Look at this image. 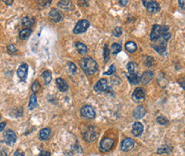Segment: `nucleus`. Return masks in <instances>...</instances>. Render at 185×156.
<instances>
[{"label": "nucleus", "mask_w": 185, "mask_h": 156, "mask_svg": "<svg viewBox=\"0 0 185 156\" xmlns=\"http://www.w3.org/2000/svg\"><path fill=\"white\" fill-rule=\"evenodd\" d=\"M80 67L83 69L85 74L92 75L94 74L98 68V65L95 60L90 57H84L80 61Z\"/></svg>", "instance_id": "f257e3e1"}, {"label": "nucleus", "mask_w": 185, "mask_h": 156, "mask_svg": "<svg viewBox=\"0 0 185 156\" xmlns=\"http://www.w3.org/2000/svg\"><path fill=\"white\" fill-rule=\"evenodd\" d=\"M171 39V34L166 33L162 34L159 39L156 40V43L153 45V47L155 49L159 54L162 55L164 53H166V45H167V41Z\"/></svg>", "instance_id": "f03ea898"}, {"label": "nucleus", "mask_w": 185, "mask_h": 156, "mask_svg": "<svg viewBox=\"0 0 185 156\" xmlns=\"http://www.w3.org/2000/svg\"><path fill=\"white\" fill-rule=\"evenodd\" d=\"M168 27L166 26H160V25H154L152 28V32L150 34V40L155 42L162 34L167 33Z\"/></svg>", "instance_id": "7ed1b4c3"}, {"label": "nucleus", "mask_w": 185, "mask_h": 156, "mask_svg": "<svg viewBox=\"0 0 185 156\" xmlns=\"http://www.w3.org/2000/svg\"><path fill=\"white\" fill-rule=\"evenodd\" d=\"M89 27H90V22L87 20H80L73 28V33L75 34H83L88 29Z\"/></svg>", "instance_id": "20e7f679"}, {"label": "nucleus", "mask_w": 185, "mask_h": 156, "mask_svg": "<svg viewBox=\"0 0 185 156\" xmlns=\"http://www.w3.org/2000/svg\"><path fill=\"white\" fill-rule=\"evenodd\" d=\"M97 137H98V132L96 129L92 126H89L85 131V132H84V138L87 142H94L97 138Z\"/></svg>", "instance_id": "39448f33"}, {"label": "nucleus", "mask_w": 185, "mask_h": 156, "mask_svg": "<svg viewBox=\"0 0 185 156\" xmlns=\"http://www.w3.org/2000/svg\"><path fill=\"white\" fill-rule=\"evenodd\" d=\"M80 113L82 117L88 119H92L95 117V112L94 108L89 105H85L80 110Z\"/></svg>", "instance_id": "423d86ee"}, {"label": "nucleus", "mask_w": 185, "mask_h": 156, "mask_svg": "<svg viewBox=\"0 0 185 156\" xmlns=\"http://www.w3.org/2000/svg\"><path fill=\"white\" fill-rule=\"evenodd\" d=\"M16 134L12 130H7L4 134V141L6 144L13 145L16 142Z\"/></svg>", "instance_id": "0eeeda50"}, {"label": "nucleus", "mask_w": 185, "mask_h": 156, "mask_svg": "<svg viewBox=\"0 0 185 156\" xmlns=\"http://www.w3.org/2000/svg\"><path fill=\"white\" fill-rule=\"evenodd\" d=\"M146 92L145 90L142 87H137L133 91V94H132V99L137 102H142L145 99Z\"/></svg>", "instance_id": "6e6552de"}, {"label": "nucleus", "mask_w": 185, "mask_h": 156, "mask_svg": "<svg viewBox=\"0 0 185 156\" xmlns=\"http://www.w3.org/2000/svg\"><path fill=\"white\" fill-rule=\"evenodd\" d=\"M113 146V140L109 137H105L100 143V150L101 152H108L112 149Z\"/></svg>", "instance_id": "1a4fd4ad"}, {"label": "nucleus", "mask_w": 185, "mask_h": 156, "mask_svg": "<svg viewBox=\"0 0 185 156\" xmlns=\"http://www.w3.org/2000/svg\"><path fill=\"white\" fill-rule=\"evenodd\" d=\"M143 3V5L147 8V10L149 12V13H156L159 11L160 10V5L157 2L155 1H152V0H148V1H142Z\"/></svg>", "instance_id": "9d476101"}, {"label": "nucleus", "mask_w": 185, "mask_h": 156, "mask_svg": "<svg viewBox=\"0 0 185 156\" xmlns=\"http://www.w3.org/2000/svg\"><path fill=\"white\" fill-rule=\"evenodd\" d=\"M49 16L51 18V21H53L54 22H61L63 18V14L60 10H56V9H52L50 13H49Z\"/></svg>", "instance_id": "9b49d317"}, {"label": "nucleus", "mask_w": 185, "mask_h": 156, "mask_svg": "<svg viewBox=\"0 0 185 156\" xmlns=\"http://www.w3.org/2000/svg\"><path fill=\"white\" fill-rule=\"evenodd\" d=\"M28 72V66L26 63H22L17 69V75L22 80H25Z\"/></svg>", "instance_id": "f8f14e48"}, {"label": "nucleus", "mask_w": 185, "mask_h": 156, "mask_svg": "<svg viewBox=\"0 0 185 156\" xmlns=\"http://www.w3.org/2000/svg\"><path fill=\"white\" fill-rule=\"evenodd\" d=\"M134 140L128 137V138H125V139H124L122 141L121 145H120V149H121V150L126 152V151L132 149L134 148Z\"/></svg>", "instance_id": "ddd939ff"}, {"label": "nucleus", "mask_w": 185, "mask_h": 156, "mask_svg": "<svg viewBox=\"0 0 185 156\" xmlns=\"http://www.w3.org/2000/svg\"><path fill=\"white\" fill-rule=\"evenodd\" d=\"M94 89L97 92H102V91H106L107 90V81L106 78H101L99 79L96 84L94 86Z\"/></svg>", "instance_id": "4468645a"}, {"label": "nucleus", "mask_w": 185, "mask_h": 156, "mask_svg": "<svg viewBox=\"0 0 185 156\" xmlns=\"http://www.w3.org/2000/svg\"><path fill=\"white\" fill-rule=\"evenodd\" d=\"M143 131V125L140 122H135L132 125L131 132L135 137H140Z\"/></svg>", "instance_id": "2eb2a0df"}, {"label": "nucleus", "mask_w": 185, "mask_h": 156, "mask_svg": "<svg viewBox=\"0 0 185 156\" xmlns=\"http://www.w3.org/2000/svg\"><path fill=\"white\" fill-rule=\"evenodd\" d=\"M154 78V72L151 70H148V71H146L142 73V77L140 78V81L142 84H148L152 80V78Z\"/></svg>", "instance_id": "dca6fc26"}, {"label": "nucleus", "mask_w": 185, "mask_h": 156, "mask_svg": "<svg viewBox=\"0 0 185 156\" xmlns=\"http://www.w3.org/2000/svg\"><path fill=\"white\" fill-rule=\"evenodd\" d=\"M145 114H146V109L142 106L137 107L134 110H133V116H134L136 119H137L143 118Z\"/></svg>", "instance_id": "f3484780"}, {"label": "nucleus", "mask_w": 185, "mask_h": 156, "mask_svg": "<svg viewBox=\"0 0 185 156\" xmlns=\"http://www.w3.org/2000/svg\"><path fill=\"white\" fill-rule=\"evenodd\" d=\"M56 82L58 89L60 90V91H62V92L67 91V89H68V85H67V82H66L64 79H62V78H56Z\"/></svg>", "instance_id": "a211bd4d"}, {"label": "nucleus", "mask_w": 185, "mask_h": 156, "mask_svg": "<svg viewBox=\"0 0 185 156\" xmlns=\"http://www.w3.org/2000/svg\"><path fill=\"white\" fill-rule=\"evenodd\" d=\"M22 22L23 26L27 27V28H29L34 25V22H35V20H34V18L31 16H25L24 18H22Z\"/></svg>", "instance_id": "6ab92c4d"}, {"label": "nucleus", "mask_w": 185, "mask_h": 156, "mask_svg": "<svg viewBox=\"0 0 185 156\" xmlns=\"http://www.w3.org/2000/svg\"><path fill=\"white\" fill-rule=\"evenodd\" d=\"M38 106V102H37V97L35 94H33L30 96L29 99V104H28V109L29 110H33L36 107Z\"/></svg>", "instance_id": "aec40b11"}, {"label": "nucleus", "mask_w": 185, "mask_h": 156, "mask_svg": "<svg viewBox=\"0 0 185 156\" xmlns=\"http://www.w3.org/2000/svg\"><path fill=\"white\" fill-rule=\"evenodd\" d=\"M42 77L44 78V81H45V84H49L51 83V79H52V74H51V71L49 70H45L42 73Z\"/></svg>", "instance_id": "412c9836"}, {"label": "nucleus", "mask_w": 185, "mask_h": 156, "mask_svg": "<svg viewBox=\"0 0 185 156\" xmlns=\"http://www.w3.org/2000/svg\"><path fill=\"white\" fill-rule=\"evenodd\" d=\"M51 135V129L44 128L40 131V137L41 140H47Z\"/></svg>", "instance_id": "4be33fe9"}, {"label": "nucleus", "mask_w": 185, "mask_h": 156, "mask_svg": "<svg viewBox=\"0 0 185 156\" xmlns=\"http://www.w3.org/2000/svg\"><path fill=\"white\" fill-rule=\"evenodd\" d=\"M31 34H32V30H31L30 28H25V29H22V30L20 32L19 36H20V38L22 39L26 40V39H28V38L30 37Z\"/></svg>", "instance_id": "5701e85b"}, {"label": "nucleus", "mask_w": 185, "mask_h": 156, "mask_svg": "<svg viewBox=\"0 0 185 156\" xmlns=\"http://www.w3.org/2000/svg\"><path fill=\"white\" fill-rule=\"evenodd\" d=\"M128 80L131 84H138L140 82V78L136 73H130L128 75Z\"/></svg>", "instance_id": "b1692460"}, {"label": "nucleus", "mask_w": 185, "mask_h": 156, "mask_svg": "<svg viewBox=\"0 0 185 156\" xmlns=\"http://www.w3.org/2000/svg\"><path fill=\"white\" fill-rule=\"evenodd\" d=\"M75 46H76V49H77L79 54L84 55L87 52V47L84 44H82L80 42H77V43H75Z\"/></svg>", "instance_id": "393cba45"}, {"label": "nucleus", "mask_w": 185, "mask_h": 156, "mask_svg": "<svg viewBox=\"0 0 185 156\" xmlns=\"http://www.w3.org/2000/svg\"><path fill=\"white\" fill-rule=\"evenodd\" d=\"M137 45L133 41H129L125 44V50H127L129 53H133L137 50Z\"/></svg>", "instance_id": "a878e982"}, {"label": "nucleus", "mask_w": 185, "mask_h": 156, "mask_svg": "<svg viewBox=\"0 0 185 156\" xmlns=\"http://www.w3.org/2000/svg\"><path fill=\"white\" fill-rule=\"evenodd\" d=\"M121 45H119L118 43H113L112 45H111V52H112L113 55H116L118 54L119 52H120L121 50Z\"/></svg>", "instance_id": "bb28decb"}, {"label": "nucleus", "mask_w": 185, "mask_h": 156, "mask_svg": "<svg viewBox=\"0 0 185 156\" xmlns=\"http://www.w3.org/2000/svg\"><path fill=\"white\" fill-rule=\"evenodd\" d=\"M172 151V148L169 147V146H166V145H164V146H161L160 148H159L157 150L158 154H168Z\"/></svg>", "instance_id": "cd10ccee"}, {"label": "nucleus", "mask_w": 185, "mask_h": 156, "mask_svg": "<svg viewBox=\"0 0 185 156\" xmlns=\"http://www.w3.org/2000/svg\"><path fill=\"white\" fill-rule=\"evenodd\" d=\"M40 88H41V85H40V82H39L38 80H35L34 83H33V84H32V90L34 91V94L37 93V92H39Z\"/></svg>", "instance_id": "c85d7f7f"}, {"label": "nucleus", "mask_w": 185, "mask_h": 156, "mask_svg": "<svg viewBox=\"0 0 185 156\" xmlns=\"http://www.w3.org/2000/svg\"><path fill=\"white\" fill-rule=\"evenodd\" d=\"M154 62V60L153 59V57H151V56H145V58H144V64H145V66L151 67V66H153Z\"/></svg>", "instance_id": "c756f323"}, {"label": "nucleus", "mask_w": 185, "mask_h": 156, "mask_svg": "<svg viewBox=\"0 0 185 156\" xmlns=\"http://www.w3.org/2000/svg\"><path fill=\"white\" fill-rule=\"evenodd\" d=\"M71 2L70 1H59L58 2V6L61 7L62 9H67L69 6H71Z\"/></svg>", "instance_id": "7c9ffc66"}, {"label": "nucleus", "mask_w": 185, "mask_h": 156, "mask_svg": "<svg viewBox=\"0 0 185 156\" xmlns=\"http://www.w3.org/2000/svg\"><path fill=\"white\" fill-rule=\"evenodd\" d=\"M67 67H68V71L71 72V73H75L76 70H77V67L75 66V64L71 62V61H68L67 62Z\"/></svg>", "instance_id": "2f4dec72"}, {"label": "nucleus", "mask_w": 185, "mask_h": 156, "mask_svg": "<svg viewBox=\"0 0 185 156\" xmlns=\"http://www.w3.org/2000/svg\"><path fill=\"white\" fill-rule=\"evenodd\" d=\"M103 57H104V61H107L109 59V50H108V46L105 45L104 46V50H103Z\"/></svg>", "instance_id": "473e14b6"}, {"label": "nucleus", "mask_w": 185, "mask_h": 156, "mask_svg": "<svg viewBox=\"0 0 185 156\" xmlns=\"http://www.w3.org/2000/svg\"><path fill=\"white\" fill-rule=\"evenodd\" d=\"M121 34H122V28H121L117 27V28H115L113 29V35L114 37L119 38Z\"/></svg>", "instance_id": "72a5a7b5"}, {"label": "nucleus", "mask_w": 185, "mask_h": 156, "mask_svg": "<svg viewBox=\"0 0 185 156\" xmlns=\"http://www.w3.org/2000/svg\"><path fill=\"white\" fill-rule=\"evenodd\" d=\"M157 122L159 124H160V125H167L168 120L165 116H159L157 118Z\"/></svg>", "instance_id": "f704fd0d"}, {"label": "nucleus", "mask_w": 185, "mask_h": 156, "mask_svg": "<svg viewBox=\"0 0 185 156\" xmlns=\"http://www.w3.org/2000/svg\"><path fill=\"white\" fill-rule=\"evenodd\" d=\"M115 71H116L115 66H114V65H111V66L109 67V68H108V70H107V72H104L103 74H104V75H112V74H113V73L115 72Z\"/></svg>", "instance_id": "c9c22d12"}, {"label": "nucleus", "mask_w": 185, "mask_h": 156, "mask_svg": "<svg viewBox=\"0 0 185 156\" xmlns=\"http://www.w3.org/2000/svg\"><path fill=\"white\" fill-rule=\"evenodd\" d=\"M127 70H128L129 72H131V73H134L135 63H133V62H129V63L127 64Z\"/></svg>", "instance_id": "e433bc0d"}, {"label": "nucleus", "mask_w": 185, "mask_h": 156, "mask_svg": "<svg viewBox=\"0 0 185 156\" xmlns=\"http://www.w3.org/2000/svg\"><path fill=\"white\" fill-rule=\"evenodd\" d=\"M7 50H8L9 52H10V53H16L17 51V49L16 48V46L14 45H12V44H10V45H9L7 46Z\"/></svg>", "instance_id": "4c0bfd02"}, {"label": "nucleus", "mask_w": 185, "mask_h": 156, "mask_svg": "<svg viewBox=\"0 0 185 156\" xmlns=\"http://www.w3.org/2000/svg\"><path fill=\"white\" fill-rule=\"evenodd\" d=\"M39 3H40V5L47 6V5H50V4H51V1H40Z\"/></svg>", "instance_id": "58836bf2"}, {"label": "nucleus", "mask_w": 185, "mask_h": 156, "mask_svg": "<svg viewBox=\"0 0 185 156\" xmlns=\"http://www.w3.org/2000/svg\"><path fill=\"white\" fill-rule=\"evenodd\" d=\"M39 156H51V153L49 151H42Z\"/></svg>", "instance_id": "ea45409f"}, {"label": "nucleus", "mask_w": 185, "mask_h": 156, "mask_svg": "<svg viewBox=\"0 0 185 156\" xmlns=\"http://www.w3.org/2000/svg\"><path fill=\"white\" fill-rule=\"evenodd\" d=\"M15 156H25V155H24V153H23L22 151L18 149V150L15 152Z\"/></svg>", "instance_id": "a19ab883"}, {"label": "nucleus", "mask_w": 185, "mask_h": 156, "mask_svg": "<svg viewBox=\"0 0 185 156\" xmlns=\"http://www.w3.org/2000/svg\"><path fill=\"white\" fill-rule=\"evenodd\" d=\"M5 125H6V122L0 123V132H2V131L4 130V128H5Z\"/></svg>", "instance_id": "79ce46f5"}, {"label": "nucleus", "mask_w": 185, "mask_h": 156, "mask_svg": "<svg viewBox=\"0 0 185 156\" xmlns=\"http://www.w3.org/2000/svg\"><path fill=\"white\" fill-rule=\"evenodd\" d=\"M179 5L182 7V9H183V10H184V0H182V1L180 0Z\"/></svg>", "instance_id": "37998d69"}, {"label": "nucleus", "mask_w": 185, "mask_h": 156, "mask_svg": "<svg viewBox=\"0 0 185 156\" xmlns=\"http://www.w3.org/2000/svg\"><path fill=\"white\" fill-rule=\"evenodd\" d=\"M3 2H4L6 4H9V5H10V4H12V3L14 2L13 0H10V1H6V0H4Z\"/></svg>", "instance_id": "c03bdc74"}, {"label": "nucleus", "mask_w": 185, "mask_h": 156, "mask_svg": "<svg viewBox=\"0 0 185 156\" xmlns=\"http://www.w3.org/2000/svg\"><path fill=\"white\" fill-rule=\"evenodd\" d=\"M121 5H126L127 4V3H128V1H119V2Z\"/></svg>", "instance_id": "a18cd8bd"}, {"label": "nucleus", "mask_w": 185, "mask_h": 156, "mask_svg": "<svg viewBox=\"0 0 185 156\" xmlns=\"http://www.w3.org/2000/svg\"><path fill=\"white\" fill-rule=\"evenodd\" d=\"M0 156H7V154L5 153V151L0 150Z\"/></svg>", "instance_id": "49530a36"}, {"label": "nucleus", "mask_w": 185, "mask_h": 156, "mask_svg": "<svg viewBox=\"0 0 185 156\" xmlns=\"http://www.w3.org/2000/svg\"><path fill=\"white\" fill-rule=\"evenodd\" d=\"M0 119H1V115H0Z\"/></svg>", "instance_id": "de8ad7c7"}]
</instances>
